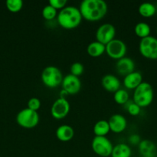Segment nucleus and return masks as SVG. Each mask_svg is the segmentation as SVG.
<instances>
[{"label": "nucleus", "mask_w": 157, "mask_h": 157, "mask_svg": "<svg viewBox=\"0 0 157 157\" xmlns=\"http://www.w3.org/2000/svg\"><path fill=\"white\" fill-rule=\"evenodd\" d=\"M116 30L113 25L110 23H104L97 29L95 32L96 41L102 44H106L113 39H115Z\"/></svg>", "instance_id": "1a4fd4ad"}, {"label": "nucleus", "mask_w": 157, "mask_h": 157, "mask_svg": "<svg viewBox=\"0 0 157 157\" xmlns=\"http://www.w3.org/2000/svg\"><path fill=\"white\" fill-rule=\"evenodd\" d=\"M156 35H157V28H156Z\"/></svg>", "instance_id": "7c9ffc66"}, {"label": "nucleus", "mask_w": 157, "mask_h": 157, "mask_svg": "<svg viewBox=\"0 0 157 157\" xmlns=\"http://www.w3.org/2000/svg\"><path fill=\"white\" fill-rule=\"evenodd\" d=\"M110 131L115 133H120L124 131L127 127V120L123 115L115 113L109 117V121Z\"/></svg>", "instance_id": "f8f14e48"}, {"label": "nucleus", "mask_w": 157, "mask_h": 157, "mask_svg": "<svg viewBox=\"0 0 157 157\" xmlns=\"http://www.w3.org/2000/svg\"><path fill=\"white\" fill-rule=\"evenodd\" d=\"M123 85L126 89L135 90L141 83H143V75L139 71H133L124 77Z\"/></svg>", "instance_id": "2eb2a0df"}, {"label": "nucleus", "mask_w": 157, "mask_h": 157, "mask_svg": "<svg viewBox=\"0 0 157 157\" xmlns=\"http://www.w3.org/2000/svg\"><path fill=\"white\" fill-rule=\"evenodd\" d=\"M67 4V0H50L49 2V5H50L52 7L55 9L56 10L58 9H64Z\"/></svg>", "instance_id": "c85d7f7f"}, {"label": "nucleus", "mask_w": 157, "mask_h": 157, "mask_svg": "<svg viewBox=\"0 0 157 157\" xmlns=\"http://www.w3.org/2000/svg\"><path fill=\"white\" fill-rule=\"evenodd\" d=\"M106 52V45L99 41H95L89 43L87 46L88 55L92 58H98L102 56Z\"/></svg>", "instance_id": "6ab92c4d"}, {"label": "nucleus", "mask_w": 157, "mask_h": 157, "mask_svg": "<svg viewBox=\"0 0 157 157\" xmlns=\"http://www.w3.org/2000/svg\"><path fill=\"white\" fill-rule=\"evenodd\" d=\"M41 79L43 84L49 88L58 87L62 82V74L60 69L55 66H47L42 70Z\"/></svg>", "instance_id": "20e7f679"}, {"label": "nucleus", "mask_w": 157, "mask_h": 157, "mask_svg": "<svg viewBox=\"0 0 157 157\" xmlns=\"http://www.w3.org/2000/svg\"><path fill=\"white\" fill-rule=\"evenodd\" d=\"M126 109H127L128 113L131 116H138L140 113V111H141V107L137 105L136 104H135L133 101H132V102L128 104Z\"/></svg>", "instance_id": "bb28decb"}, {"label": "nucleus", "mask_w": 157, "mask_h": 157, "mask_svg": "<svg viewBox=\"0 0 157 157\" xmlns=\"http://www.w3.org/2000/svg\"><path fill=\"white\" fill-rule=\"evenodd\" d=\"M132 150L128 144L121 143L113 146L111 157H131Z\"/></svg>", "instance_id": "a211bd4d"}, {"label": "nucleus", "mask_w": 157, "mask_h": 157, "mask_svg": "<svg viewBox=\"0 0 157 157\" xmlns=\"http://www.w3.org/2000/svg\"><path fill=\"white\" fill-rule=\"evenodd\" d=\"M139 151L143 157H155L156 147L152 141L143 140L139 144Z\"/></svg>", "instance_id": "f3484780"}, {"label": "nucleus", "mask_w": 157, "mask_h": 157, "mask_svg": "<svg viewBox=\"0 0 157 157\" xmlns=\"http://www.w3.org/2000/svg\"><path fill=\"white\" fill-rule=\"evenodd\" d=\"M70 111V104L66 98L55 100L51 107V115L54 119L62 120L67 117Z\"/></svg>", "instance_id": "9d476101"}, {"label": "nucleus", "mask_w": 157, "mask_h": 157, "mask_svg": "<svg viewBox=\"0 0 157 157\" xmlns=\"http://www.w3.org/2000/svg\"><path fill=\"white\" fill-rule=\"evenodd\" d=\"M6 6L9 12L16 13L22 9L23 2L22 0H7Z\"/></svg>", "instance_id": "393cba45"}, {"label": "nucleus", "mask_w": 157, "mask_h": 157, "mask_svg": "<svg viewBox=\"0 0 157 157\" xmlns=\"http://www.w3.org/2000/svg\"><path fill=\"white\" fill-rule=\"evenodd\" d=\"M153 88L149 83L143 81L134 90L133 102L141 108L149 107L153 101Z\"/></svg>", "instance_id": "7ed1b4c3"}, {"label": "nucleus", "mask_w": 157, "mask_h": 157, "mask_svg": "<svg viewBox=\"0 0 157 157\" xmlns=\"http://www.w3.org/2000/svg\"><path fill=\"white\" fill-rule=\"evenodd\" d=\"M139 50L142 56L149 60H157V38L146 37L140 40Z\"/></svg>", "instance_id": "423d86ee"}, {"label": "nucleus", "mask_w": 157, "mask_h": 157, "mask_svg": "<svg viewBox=\"0 0 157 157\" xmlns=\"http://www.w3.org/2000/svg\"><path fill=\"white\" fill-rule=\"evenodd\" d=\"M83 20L78 8L75 6H66L61 9L57 15V21L65 29H73L78 27Z\"/></svg>", "instance_id": "f03ea898"}, {"label": "nucleus", "mask_w": 157, "mask_h": 157, "mask_svg": "<svg viewBox=\"0 0 157 157\" xmlns=\"http://www.w3.org/2000/svg\"><path fill=\"white\" fill-rule=\"evenodd\" d=\"M61 84L62 90H65L69 95L77 94L82 87V83L79 78L74 76L71 74L63 78Z\"/></svg>", "instance_id": "9b49d317"}, {"label": "nucleus", "mask_w": 157, "mask_h": 157, "mask_svg": "<svg viewBox=\"0 0 157 157\" xmlns=\"http://www.w3.org/2000/svg\"><path fill=\"white\" fill-rule=\"evenodd\" d=\"M16 122L20 127L23 128H34L38 125L39 122V115L37 111L26 107L17 113Z\"/></svg>", "instance_id": "39448f33"}, {"label": "nucleus", "mask_w": 157, "mask_h": 157, "mask_svg": "<svg viewBox=\"0 0 157 157\" xmlns=\"http://www.w3.org/2000/svg\"><path fill=\"white\" fill-rule=\"evenodd\" d=\"M113 98L116 104L124 105L129 101V94L127 90L120 88L114 93Z\"/></svg>", "instance_id": "5701e85b"}, {"label": "nucleus", "mask_w": 157, "mask_h": 157, "mask_svg": "<svg viewBox=\"0 0 157 157\" xmlns=\"http://www.w3.org/2000/svg\"><path fill=\"white\" fill-rule=\"evenodd\" d=\"M141 157H143V156H141Z\"/></svg>", "instance_id": "2f4dec72"}, {"label": "nucleus", "mask_w": 157, "mask_h": 157, "mask_svg": "<svg viewBox=\"0 0 157 157\" xmlns=\"http://www.w3.org/2000/svg\"><path fill=\"white\" fill-rule=\"evenodd\" d=\"M138 12L141 16L144 18H150L156 12V7L151 2H143L139 6Z\"/></svg>", "instance_id": "412c9836"}, {"label": "nucleus", "mask_w": 157, "mask_h": 157, "mask_svg": "<svg viewBox=\"0 0 157 157\" xmlns=\"http://www.w3.org/2000/svg\"><path fill=\"white\" fill-rule=\"evenodd\" d=\"M141 140V137L138 134H132L129 137V142L132 145H137V144L139 145Z\"/></svg>", "instance_id": "c756f323"}, {"label": "nucleus", "mask_w": 157, "mask_h": 157, "mask_svg": "<svg viewBox=\"0 0 157 157\" xmlns=\"http://www.w3.org/2000/svg\"><path fill=\"white\" fill-rule=\"evenodd\" d=\"M135 61L132 58H128V57H124V58L118 60L115 64V68H116L117 72L120 75H123L124 77L135 71Z\"/></svg>", "instance_id": "ddd939ff"}, {"label": "nucleus", "mask_w": 157, "mask_h": 157, "mask_svg": "<svg viewBox=\"0 0 157 157\" xmlns=\"http://www.w3.org/2000/svg\"><path fill=\"white\" fill-rule=\"evenodd\" d=\"M27 107L32 110L37 111L41 107V101L37 98H32L27 103Z\"/></svg>", "instance_id": "cd10ccee"}, {"label": "nucleus", "mask_w": 157, "mask_h": 157, "mask_svg": "<svg viewBox=\"0 0 157 157\" xmlns=\"http://www.w3.org/2000/svg\"><path fill=\"white\" fill-rule=\"evenodd\" d=\"M84 70V66L80 62H75L70 66V74L78 78L83 75Z\"/></svg>", "instance_id": "a878e982"}, {"label": "nucleus", "mask_w": 157, "mask_h": 157, "mask_svg": "<svg viewBox=\"0 0 157 157\" xmlns=\"http://www.w3.org/2000/svg\"><path fill=\"white\" fill-rule=\"evenodd\" d=\"M78 9L83 18L89 21H97L106 15L108 6L103 0H83Z\"/></svg>", "instance_id": "f257e3e1"}, {"label": "nucleus", "mask_w": 157, "mask_h": 157, "mask_svg": "<svg viewBox=\"0 0 157 157\" xmlns=\"http://www.w3.org/2000/svg\"><path fill=\"white\" fill-rule=\"evenodd\" d=\"M101 83L103 88L110 93H115L119 89H120L121 86L119 79L116 76L110 74L104 75L102 78Z\"/></svg>", "instance_id": "4468645a"}, {"label": "nucleus", "mask_w": 157, "mask_h": 157, "mask_svg": "<svg viewBox=\"0 0 157 157\" xmlns=\"http://www.w3.org/2000/svg\"><path fill=\"white\" fill-rule=\"evenodd\" d=\"M42 15L47 21H52L55 17H57L58 12H57L56 9L52 7L50 5H47V6H44V8L42 9Z\"/></svg>", "instance_id": "b1692460"}, {"label": "nucleus", "mask_w": 157, "mask_h": 157, "mask_svg": "<svg viewBox=\"0 0 157 157\" xmlns=\"http://www.w3.org/2000/svg\"><path fill=\"white\" fill-rule=\"evenodd\" d=\"M110 131L107 121L101 120L97 121L93 127V133L95 136H106Z\"/></svg>", "instance_id": "aec40b11"}, {"label": "nucleus", "mask_w": 157, "mask_h": 157, "mask_svg": "<svg viewBox=\"0 0 157 157\" xmlns=\"http://www.w3.org/2000/svg\"><path fill=\"white\" fill-rule=\"evenodd\" d=\"M74 135H75L74 129L67 124L59 126L55 131V136L57 139L62 142H69L74 137Z\"/></svg>", "instance_id": "dca6fc26"}, {"label": "nucleus", "mask_w": 157, "mask_h": 157, "mask_svg": "<svg viewBox=\"0 0 157 157\" xmlns=\"http://www.w3.org/2000/svg\"><path fill=\"white\" fill-rule=\"evenodd\" d=\"M127 52L126 43L120 39L115 38L106 45V53L109 58L115 60H119L124 58Z\"/></svg>", "instance_id": "6e6552de"}, {"label": "nucleus", "mask_w": 157, "mask_h": 157, "mask_svg": "<svg viewBox=\"0 0 157 157\" xmlns=\"http://www.w3.org/2000/svg\"><path fill=\"white\" fill-rule=\"evenodd\" d=\"M134 32H135L136 36L143 39V38H145L150 35L151 28L148 23L141 21V22H139L135 25V28H134Z\"/></svg>", "instance_id": "4be33fe9"}, {"label": "nucleus", "mask_w": 157, "mask_h": 157, "mask_svg": "<svg viewBox=\"0 0 157 157\" xmlns=\"http://www.w3.org/2000/svg\"><path fill=\"white\" fill-rule=\"evenodd\" d=\"M91 146L94 153L101 157L110 156L113 149L112 142L106 136H95Z\"/></svg>", "instance_id": "0eeeda50"}]
</instances>
